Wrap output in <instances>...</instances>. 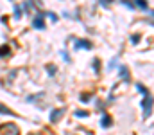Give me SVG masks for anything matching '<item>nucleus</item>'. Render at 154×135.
Segmentation results:
<instances>
[{
  "mask_svg": "<svg viewBox=\"0 0 154 135\" xmlns=\"http://www.w3.org/2000/svg\"><path fill=\"white\" fill-rule=\"evenodd\" d=\"M136 2H138V5H140V7H143V9H147V4H145L143 0H136Z\"/></svg>",
  "mask_w": 154,
  "mask_h": 135,
  "instance_id": "obj_2",
  "label": "nucleus"
},
{
  "mask_svg": "<svg viewBox=\"0 0 154 135\" xmlns=\"http://www.w3.org/2000/svg\"><path fill=\"white\" fill-rule=\"evenodd\" d=\"M32 24H34L38 29H43V20H41V18H34V22H32Z\"/></svg>",
  "mask_w": 154,
  "mask_h": 135,
  "instance_id": "obj_1",
  "label": "nucleus"
},
{
  "mask_svg": "<svg viewBox=\"0 0 154 135\" xmlns=\"http://www.w3.org/2000/svg\"><path fill=\"white\" fill-rule=\"evenodd\" d=\"M77 117H86V112H77Z\"/></svg>",
  "mask_w": 154,
  "mask_h": 135,
  "instance_id": "obj_4",
  "label": "nucleus"
},
{
  "mask_svg": "<svg viewBox=\"0 0 154 135\" xmlns=\"http://www.w3.org/2000/svg\"><path fill=\"white\" fill-rule=\"evenodd\" d=\"M9 50H7V47H0V56H4V54H7Z\"/></svg>",
  "mask_w": 154,
  "mask_h": 135,
  "instance_id": "obj_3",
  "label": "nucleus"
}]
</instances>
